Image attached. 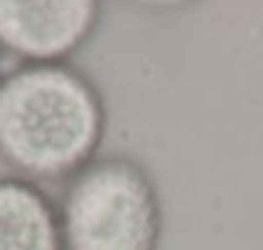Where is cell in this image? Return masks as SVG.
<instances>
[{
  "label": "cell",
  "instance_id": "5b68a950",
  "mask_svg": "<svg viewBox=\"0 0 263 250\" xmlns=\"http://www.w3.org/2000/svg\"><path fill=\"white\" fill-rule=\"evenodd\" d=\"M6 75V70H3V54H0V78Z\"/></svg>",
  "mask_w": 263,
  "mask_h": 250
},
{
  "label": "cell",
  "instance_id": "7a4b0ae2",
  "mask_svg": "<svg viewBox=\"0 0 263 250\" xmlns=\"http://www.w3.org/2000/svg\"><path fill=\"white\" fill-rule=\"evenodd\" d=\"M65 250H160L163 194L150 168L126 152H101L57 196Z\"/></svg>",
  "mask_w": 263,
  "mask_h": 250
},
{
  "label": "cell",
  "instance_id": "3957f363",
  "mask_svg": "<svg viewBox=\"0 0 263 250\" xmlns=\"http://www.w3.org/2000/svg\"><path fill=\"white\" fill-rule=\"evenodd\" d=\"M96 0H0V54L18 65H60L96 36Z\"/></svg>",
  "mask_w": 263,
  "mask_h": 250
},
{
  "label": "cell",
  "instance_id": "277c9868",
  "mask_svg": "<svg viewBox=\"0 0 263 250\" xmlns=\"http://www.w3.org/2000/svg\"><path fill=\"white\" fill-rule=\"evenodd\" d=\"M0 250H65L57 199L42 183L0 176Z\"/></svg>",
  "mask_w": 263,
  "mask_h": 250
},
{
  "label": "cell",
  "instance_id": "6da1fadb",
  "mask_svg": "<svg viewBox=\"0 0 263 250\" xmlns=\"http://www.w3.org/2000/svg\"><path fill=\"white\" fill-rule=\"evenodd\" d=\"M106 98L75 62L16 65L0 78V163L34 183H67L101 155Z\"/></svg>",
  "mask_w": 263,
  "mask_h": 250
}]
</instances>
